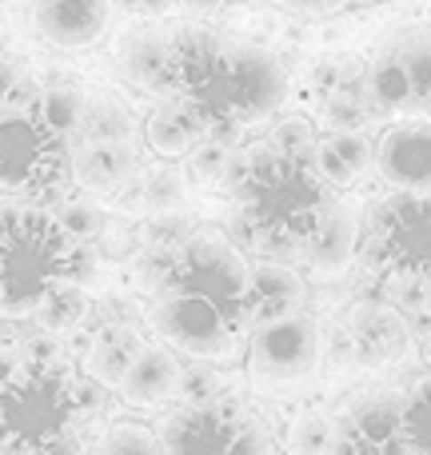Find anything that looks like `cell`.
<instances>
[{
  "instance_id": "26",
  "label": "cell",
  "mask_w": 431,
  "mask_h": 455,
  "mask_svg": "<svg viewBox=\"0 0 431 455\" xmlns=\"http://www.w3.org/2000/svg\"><path fill=\"white\" fill-rule=\"evenodd\" d=\"M400 432L411 455H431V376L416 379L400 400Z\"/></svg>"
},
{
  "instance_id": "27",
  "label": "cell",
  "mask_w": 431,
  "mask_h": 455,
  "mask_svg": "<svg viewBox=\"0 0 431 455\" xmlns=\"http://www.w3.org/2000/svg\"><path fill=\"white\" fill-rule=\"evenodd\" d=\"M84 100L88 96H80L76 88H56V92H40L36 100V112L48 120V124L56 128V132H80V120H84Z\"/></svg>"
},
{
  "instance_id": "3",
  "label": "cell",
  "mask_w": 431,
  "mask_h": 455,
  "mask_svg": "<svg viewBox=\"0 0 431 455\" xmlns=\"http://www.w3.org/2000/svg\"><path fill=\"white\" fill-rule=\"evenodd\" d=\"M92 416V400L72 363L32 355L0 379V451L4 455H76Z\"/></svg>"
},
{
  "instance_id": "33",
  "label": "cell",
  "mask_w": 431,
  "mask_h": 455,
  "mask_svg": "<svg viewBox=\"0 0 431 455\" xmlns=\"http://www.w3.org/2000/svg\"><path fill=\"white\" fill-rule=\"evenodd\" d=\"M424 352H427V360H431V312H427V323H424Z\"/></svg>"
},
{
  "instance_id": "15",
  "label": "cell",
  "mask_w": 431,
  "mask_h": 455,
  "mask_svg": "<svg viewBox=\"0 0 431 455\" xmlns=\"http://www.w3.org/2000/svg\"><path fill=\"white\" fill-rule=\"evenodd\" d=\"M184 387V363L172 347H152L144 344V352L136 355V363L128 368V376L120 379L116 395L128 408H156V403L172 400Z\"/></svg>"
},
{
  "instance_id": "16",
  "label": "cell",
  "mask_w": 431,
  "mask_h": 455,
  "mask_svg": "<svg viewBox=\"0 0 431 455\" xmlns=\"http://www.w3.org/2000/svg\"><path fill=\"white\" fill-rule=\"evenodd\" d=\"M312 164L328 180L331 192L355 188L368 176V168H376V144L360 128H336L312 144Z\"/></svg>"
},
{
  "instance_id": "22",
  "label": "cell",
  "mask_w": 431,
  "mask_h": 455,
  "mask_svg": "<svg viewBox=\"0 0 431 455\" xmlns=\"http://www.w3.org/2000/svg\"><path fill=\"white\" fill-rule=\"evenodd\" d=\"M355 243H360V220H355V212L331 204L328 220L320 224V232L299 251H304V264L312 267V275H336V272H344V264L352 259Z\"/></svg>"
},
{
  "instance_id": "6",
  "label": "cell",
  "mask_w": 431,
  "mask_h": 455,
  "mask_svg": "<svg viewBox=\"0 0 431 455\" xmlns=\"http://www.w3.org/2000/svg\"><path fill=\"white\" fill-rule=\"evenodd\" d=\"M363 259L379 280L431 283V196H387L363 232Z\"/></svg>"
},
{
  "instance_id": "31",
  "label": "cell",
  "mask_w": 431,
  "mask_h": 455,
  "mask_svg": "<svg viewBox=\"0 0 431 455\" xmlns=\"http://www.w3.org/2000/svg\"><path fill=\"white\" fill-rule=\"evenodd\" d=\"M283 8H291V12H328V8L344 4V0H280Z\"/></svg>"
},
{
  "instance_id": "25",
  "label": "cell",
  "mask_w": 431,
  "mask_h": 455,
  "mask_svg": "<svg viewBox=\"0 0 431 455\" xmlns=\"http://www.w3.org/2000/svg\"><path fill=\"white\" fill-rule=\"evenodd\" d=\"M88 455H168L164 440L156 427L136 424V419H112L100 435H96Z\"/></svg>"
},
{
  "instance_id": "10",
  "label": "cell",
  "mask_w": 431,
  "mask_h": 455,
  "mask_svg": "<svg viewBox=\"0 0 431 455\" xmlns=\"http://www.w3.org/2000/svg\"><path fill=\"white\" fill-rule=\"evenodd\" d=\"M248 371L256 384H299L320 371L323 336L312 315H280L248 331Z\"/></svg>"
},
{
  "instance_id": "29",
  "label": "cell",
  "mask_w": 431,
  "mask_h": 455,
  "mask_svg": "<svg viewBox=\"0 0 431 455\" xmlns=\"http://www.w3.org/2000/svg\"><path fill=\"white\" fill-rule=\"evenodd\" d=\"M36 315L48 323V328H72V323H76L80 315H84V299H80V291L68 283V288L56 291V296L48 299V304L40 307Z\"/></svg>"
},
{
  "instance_id": "21",
  "label": "cell",
  "mask_w": 431,
  "mask_h": 455,
  "mask_svg": "<svg viewBox=\"0 0 431 455\" xmlns=\"http://www.w3.org/2000/svg\"><path fill=\"white\" fill-rule=\"evenodd\" d=\"M144 352L140 336L128 328H120V323H104V328L92 331V339H88V355H84V371L92 384L100 387H112L116 392L120 379L128 376V368L136 363V355Z\"/></svg>"
},
{
  "instance_id": "20",
  "label": "cell",
  "mask_w": 431,
  "mask_h": 455,
  "mask_svg": "<svg viewBox=\"0 0 431 455\" xmlns=\"http://www.w3.org/2000/svg\"><path fill=\"white\" fill-rule=\"evenodd\" d=\"M116 64L120 76L128 84L144 88V92L156 96H172V84H168V40L156 36V32H128L116 44Z\"/></svg>"
},
{
  "instance_id": "24",
  "label": "cell",
  "mask_w": 431,
  "mask_h": 455,
  "mask_svg": "<svg viewBox=\"0 0 431 455\" xmlns=\"http://www.w3.org/2000/svg\"><path fill=\"white\" fill-rule=\"evenodd\" d=\"M84 144H132L136 136V112L120 96L96 92L84 100V120H80Z\"/></svg>"
},
{
  "instance_id": "28",
  "label": "cell",
  "mask_w": 431,
  "mask_h": 455,
  "mask_svg": "<svg viewBox=\"0 0 431 455\" xmlns=\"http://www.w3.org/2000/svg\"><path fill=\"white\" fill-rule=\"evenodd\" d=\"M184 200V180L180 172H172V168H156L148 180V188H144V204L152 208V212H164V208H176Z\"/></svg>"
},
{
  "instance_id": "19",
  "label": "cell",
  "mask_w": 431,
  "mask_h": 455,
  "mask_svg": "<svg viewBox=\"0 0 431 455\" xmlns=\"http://www.w3.org/2000/svg\"><path fill=\"white\" fill-rule=\"evenodd\" d=\"M136 176L132 144H84L72 152V184L88 196H116Z\"/></svg>"
},
{
  "instance_id": "2",
  "label": "cell",
  "mask_w": 431,
  "mask_h": 455,
  "mask_svg": "<svg viewBox=\"0 0 431 455\" xmlns=\"http://www.w3.org/2000/svg\"><path fill=\"white\" fill-rule=\"evenodd\" d=\"M235 216L264 251H299L331 212V188L312 152L251 148L235 168Z\"/></svg>"
},
{
  "instance_id": "8",
  "label": "cell",
  "mask_w": 431,
  "mask_h": 455,
  "mask_svg": "<svg viewBox=\"0 0 431 455\" xmlns=\"http://www.w3.org/2000/svg\"><path fill=\"white\" fill-rule=\"evenodd\" d=\"M152 328L164 336L176 355H188L196 363H224L240 355L248 331L232 320L219 304L180 288H160L152 296Z\"/></svg>"
},
{
  "instance_id": "32",
  "label": "cell",
  "mask_w": 431,
  "mask_h": 455,
  "mask_svg": "<svg viewBox=\"0 0 431 455\" xmlns=\"http://www.w3.org/2000/svg\"><path fill=\"white\" fill-rule=\"evenodd\" d=\"M116 4L132 8V12H160V8H168L172 0H116Z\"/></svg>"
},
{
  "instance_id": "1",
  "label": "cell",
  "mask_w": 431,
  "mask_h": 455,
  "mask_svg": "<svg viewBox=\"0 0 431 455\" xmlns=\"http://www.w3.org/2000/svg\"><path fill=\"white\" fill-rule=\"evenodd\" d=\"M168 84L212 132L259 124L288 100V68L256 44H232L212 28H180L168 36Z\"/></svg>"
},
{
  "instance_id": "30",
  "label": "cell",
  "mask_w": 431,
  "mask_h": 455,
  "mask_svg": "<svg viewBox=\"0 0 431 455\" xmlns=\"http://www.w3.org/2000/svg\"><path fill=\"white\" fill-rule=\"evenodd\" d=\"M20 88H24L20 64H16L12 56L0 52V108H12V104H28V100H20Z\"/></svg>"
},
{
  "instance_id": "23",
  "label": "cell",
  "mask_w": 431,
  "mask_h": 455,
  "mask_svg": "<svg viewBox=\"0 0 431 455\" xmlns=\"http://www.w3.org/2000/svg\"><path fill=\"white\" fill-rule=\"evenodd\" d=\"M352 339H355V352H360L363 363H387L408 347V328L395 312L376 304H363L355 307L352 315Z\"/></svg>"
},
{
  "instance_id": "5",
  "label": "cell",
  "mask_w": 431,
  "mask_h": 455,
  "mask_svg": "<svg viewBox=\"0 0 431 455\" xmlns=\"http://www.w3.org/2000/svg\"><path fill=\"white\" fill-rule=\"evenodd\" d=\"M0 188L36 208L72 188L68 136L56 132L36 104L0 108Z\"/></svg>"
},
{
  "instance_id": "13",
  "label": "cell",
  "mask_w": 431,
  "mask_h": 455,
  "mask_svg": "<svg viewBox=\"0 0 431 455\" xmlns=\"http://www.w3.org/2000/svg\"><path fill=\"white\" fill-rule=\"evenodd\" d=\"M379 108H411L431 116V40L403 44L392 60H384L371 76Z\"/></svg>"
},
{
  "instance_id": "7",
  "label": "cell",
  "mask_w": 431,
  "mask_h": 455,
  "mask_svg": "<svg viewBox=\"0 0 431 455\" xmlns=\"http://www.w3.org/2000/svg\"><path fill=\"white\" fill-rule=\"evenodd\" d=\"M160 288H180L219 304L243 331H248V283H251V259L224 235L200 232L188 235L180 248L168 256L160 272Z\"/></svg>"
},
{
  "instance_id": "12",
  "label": "cell",
  "mask_w": 431,
  "mask_h": 455,
  "mask_svg": "<svg viewBox=\"0 0 431 455\" xmlns=\"http://www.w3.org/2000/svg\"><path fill=\"white\" fill-rule=\"evenodd\" d=\"M116 0H36L32 4V28L44 44L60 52H84L100 44L112 24Z\"/></svg>"
},
{
  "instance_id": "18",
  "label": "cell",
  "mask_w": 431,
  "mask_h": 455,
  "mask_svg": "<svg viewBox=\"0 0 431 455\" xmlns=\"http://www.w3.org/2000/svg\"><path fill=\"white\" fill-rule=\"evenodd\" d=\"M304 275L288 264H251L248 283V331L256 323L280 320V315H296L304 304Z\"/></svg>"
},
{
  "instance_id": "17",
  "label": "cell",
  "mask_w": 431,
  "mask_h": 455,
  "mask_svg": "<svg viewBox=\"0 0 431 455\" xmlns=\"http://www.w3.org/2000/svg\"><path fill=\"white\" fill-rule=\"evenodd\" d=\"M144 140L160 160H184L208 140V128L200 116L176 96H160L156 108L144 120Z\"/></svg>"
},
{
  "instance_id": "4",
  "label": "cell",
  "mask_w": 431,
  "mask_h": 455,
  "mask_svg": "<svg viewBox=\"0 0 431 455\" xmlns=\"http://www.w3.org/2000/svg\"><path fill=\"white\" fill-rule=\"evenodd\" d=\"M80 275V243L60 216L36 204L0 208V315H36Z\"/></svg>"
},
{
  "instance_id": "9",
  "label": "cell",
  "mask_w": 431,
  "mask_h": 455,
  "mask_svg": "<svg viewBox=\"0 0 431 455\" xmlns=\"http://www.w3.org/2000/svg\"><path fill=\"white\" fill-rule=\"evenodd\" d=\"M168 455H272V440L256 416L227 400H196L160 424Z\"/></svg>"
},
{
  "instance_id": "11",
  "label": "cell",
  "mask_w": 431,
  "mask_h": 455,
  "mask_svg": "<svg viewBox=\"0 0 431 455\" xmlns=\"http://www.w3.org/2000/svg\"><path fill=\"white\" fill-rule=\"evenodd\" d=\"M376 172L387 188L431 196V120L392 124L376 144Z\"/></svg>"
},
{
  "instance_id": "14",
  "label": "cell",
  "mask_w": 431,
  "mask_h": 455,
  "mask_svg": "<svg viewBox=\"0 0 431 455\" xmlns=\"http://www.w3.org/2000/svg\"><path fill=\"white\" fill-rule=\"evenodd\" d=\"M328 455H411L400 432V403L371 400L355 408L331 435Z\"/></svg>"
}]
</instances>
